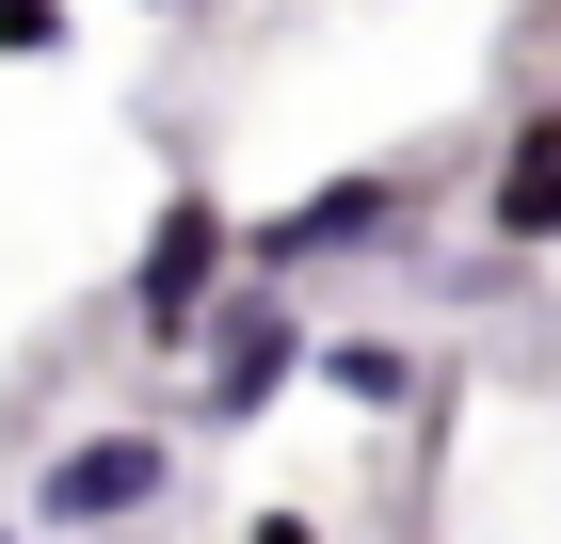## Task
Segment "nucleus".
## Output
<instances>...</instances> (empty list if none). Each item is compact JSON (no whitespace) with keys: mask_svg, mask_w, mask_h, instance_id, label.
Returning <instances> with one entry per match:
<instances>
[{"mask_svg":"<svg viewBox=\"0 0 561 544\" xmlns=\"http://www.w3.org/2000/svg\"><path fill=\"white\" fill-rule=\"evenodd\" d=\"M176 449H193V432H161V417L48 432L33 481H16V529H33V544H129V529H161V512H176Z\"/></svg>","mask_w":561,"mask_h":544,"instance_id":"f257e3e1","label":"nucleus"},{"mask_svg":"<svg viewBox=\"0 0 561 544\" xmlns=\"http://www.w3.org/2000/svg\"><path fill=\"white\" fill-rule=\"evenodd\" d=\"M417 209H433L417 161H337L321 193H289V209H241V273H257V289H321L353 256H401Z\"/></svg>","mask_w":561,"mask_h":544,"instance_id":"f03ea898","label":"nucleus"},{"mask_svg":"<svg viewBox=\"0 0 561 544\" xmlns=\"http://www.w3.org/2000/svg\"><path fill=\"white\" fill-rule=\"evenodd\" d=\"M225 289H241V209H225L209 176H176L161 209H145V241H129V352H145V369H176V352L209 336Z\"/></svg>","mask_w":561,"mask_h":544,"instance_id":"7ed1b4c3","label":"nucleus"},{"mask_svg":"<svg viewBox=\"0 0 561 544\" xmlns=\"http://www.w3.org/2000/svg\"><path fill=\"white\" fill-rule=\"evenodd\" d=\"M305 336H321L305 289H257V273H241V289L209 304V336L176 352V369H193V417H176V432H209V449H225V432H257L273 401L305 384Z\"/></svg>","mask_w":561,"mask_h":544,"instance_id":"20e7f679","label":"nucleus"},{"mask_svg":"<svg viewBox=\"0 0 561 544\" xmlns=\"http://www.w3.org/2000/svg\"><path fill=\"white\" fill-rule=\"evenodd\" d=\"M481 241L497 256H546L561 241V96H529L497 128V161H481Z\"/></svg>","mask_w":561,"mask_h":544,"instance_id":"39448f33","label":"nucleus"},{"mask_svg":"<svg viewBox=\"0 0 561 544\" xmlns=\"http://www.w3.org/2000/svg\"><path fill=\"white\" fill-rule=\"evenodd\" d=\"M305 384L353 401V417H417V401H433V352L401 321H337V336H305Z\"/></svg>","mask_w":561,"mask_h":544,"instance_id":"423d86ee","label":"nucleus"},{"mask_svg":"<svg viewBox=\"0 0 561 544\" xmlns=\"http://www.w3.org/2000/svg\"><path fill=\"white\" fill-rule=\"evenodd\" d=\"M65 48H81L65 0H0V65H65Z\"/></svg>","mask_w":561,"mask_h":544,"instance_id":"0eeeda50","label":"nucleus"},{"mask_svg":"<svg viewBox=\"0 0 561 544\" xmlns=\"http://www.w3.org/2000/svg\"><path fill=\"white\" fill-rule=\"evenodd\" d=\"M225 544H337V529H321V512H305V497H257V512H241V529H225Z\"/></svg>","mask_w":561,"mask_h":544,"instance_id":"6e6552de","label":"nucleus"},{"mask_svg":"<svg viewBox=\"0 0 561 544\" xmlns=\"http://www.w3.org/2000/svg\"><path fill=\"white\" fill-rule=\"evenodd\" d=\"M145 16H209V0H145Z\"/></svg>","mask_w":561,"mask_h":544,"instance_id":"1a4fd4ad","label":"nucleus"},{"mask_svg":"<svg viewBox=\"0 0 561 544\" xmlns=\"http://www.w3.org/2000/svg\"><path fill=\"white\" fill-rule=\"evenodd\" d=\"M0 544H16V512H0Z\"/></svg>","mask_w":561,"mask_h":544,"instance_id":"9d476101","label":"nucleus"},{"mask_svg":"<svg viewBox=\"0 0 561 544\" xmlns=\"http://www.w3.org/2000/svg\"><path fill=\"white\" fill-rule=\"evenodd\" d=\"M546 256H561V241H546Z\"/></svg>","mask_w":561,"mask_h":544,"instance_id":"9b49d317","label":"nucleus"}]
</instances>
